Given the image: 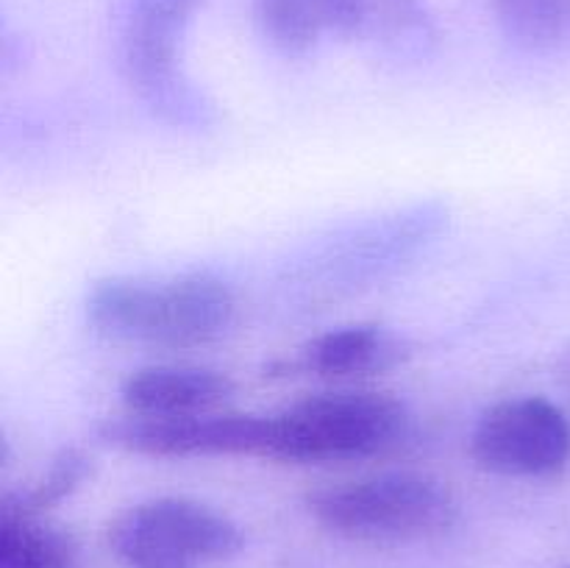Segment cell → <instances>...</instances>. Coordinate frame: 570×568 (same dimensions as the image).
Segmentation results:
<instances>
[{
  "mask_svg": "<svg viewBox=\"0 0 570 568\" xmlns=\"http://www.w3.org/2000/svg\"><path fill=\"white\" fill-rule=\"evenodd\" d=\"M87 317L122 343L189 349L223 337L237 317L232 287L209 273L176 278H109L92 287Z\"/></svg>",
  "mask_w": 570,
  "mask_h": 568,
  "instance_id": "1",
  "label": "cell"
},
{
  "mask_svg": "<svg viewBox=\"0 0 570 568\" xmlns=\"http://www.w3.org/2000/svg\"><path fill=\"white\" fill-rule=\"evenodd\" d=\"M410 432L399 399L373 390H337L298 401L271 415L265 460L293 466L351 462L395 449Z\"/></svg>",
  "mask_w": 570,
  "mask_h": 568,
  "instance_id": "2",
  "label": "cell"
},
{
  "mask_svg": "<svg viewBox=\"0 0 570 568\" xmlns=\"http://www.w3.org/2000/svg\"><path fill=\"white\" fill-rule=\"evenodd\" d=\"M306 510L340 538L406 543L449 532L460 518V501L434 477L382 473L315 490L306 496Z\"/></svg>",
  "mask_w": 570,
  "mask_h": 568,
  "instance_id": "3",
  "label": "cell"
},
{
  "mask_svg": "<svg viewBox=\"0 0 570 568\" xmlns=\"http://www.w3.org/2000/svg\"><path fill=\"white\" fill-rule=\"evenodd\" d=\"M109 546L128 568H204L239 555L245 535L215 507L165 496L122 512Z\"/></svg>",
  "mask_w": 570,
  "mask_h": 568,
  "instance_id": "4",
  "label": "cell"
},
{
  "mask_svg": "<svg viewBox=\"0 0 570 568\" xmlns=\"http://www.w3.org/2000/svg\"><path fill=\"white\" fill-rule=\"evenodd\" d=\"M265 37L301 56L326 33L371 45H404L426 31L421 0H256Z\"/></svg>",
  "mask_w": 570,
  "mask_h": 568,
  "instance_id": "5",
  "label": "cell"
},
{
  "mask_svg": "<svg viewBox=\"0 0 570 568\" xmlns=\"http://www.w3.org/2000/svg\"><path fill=\"white\" fill-rule=\"evenodd\" d=\"M471 457L499 477H557L570 462V423L560 407L540 395L499 401L479 418Z\"/></svg>",
  "mask_w": 570,
  "mask_h": 568,
  "instance_id": "6",
  "label": "cell"
},
{
  "mask_svg": "<svg viewBox=\"0 0 570 568\" xmlns=\"http://www.w3.org/2000/svg\"><path fill=\"white\" fill-rule=\"evenodd\" d=\"M106 443L142 457H267L271 415L206 412L193 418H117L100 429Z\"/></svg>",
  "mask_w": 570,
  "mask_h": 568,
  "instance_id": "7",
  "label": "cell"
},
{
  "mask_svg": "<svg viewBox=\"0 0 570 568\" xmlns=\"http://www.w3.org/2000/svg\"><path fill=\"white\" fill-rule=\"evenodd\" d=\"M200 0H134L122 28V67L134 87L159 109L178 111V56Z\"/></svg>",
  "mask_w": 570,
  "mask_h": 568,
  "instance_id": "8",
  "label": "cell"
},
{
  "mask_svg": "<svg viewBox=\"0 0 570 568\" xmlns=\"http://www.w3.org/2000/svg\"><path fill=\"white\" fill-rule=\"evenodd\" d=\"M120 395L134 418H193L220 410L234 395V382L212 368L154 365L131 373Z\"/></svg>",
  "mask_w": 570,
  "mask_h": 568,
  "instance_id": "9",
  "label": "cell"
},
{
  "mask_svg": "<svg viewBox=\"0 0 570 568\" xmlns=\"http://www.w3.org/2000/svg\"><path fill=\"white\" fill-rule=\"evenodd\" d=\"M410 343L379 323H354L312 337L298 356L284 362V371L323 379H351L387 373L406 362Z\"/></svg>",
  "mask_w": 570,
  "mask_h": 568,
  "instance_id": "10",
  "label": "cell"
},
{
  "mask_svg": "<svg viewBox=\"0 0 570 568\" xmlns=\"http://www.w3.org/2000/svg\"><path fill=\"white\" fill-rule=\"evenodd\" d=\"M76 540L42 518L0 516V568H70Z\"/></svg>",
  "mask_w": 570,
  "mask_h": 568,
  "instance_id": "11",
  "label": "cell"
},
{
  "mask_svg": "<svg viewBox=\"0 0 570 568\" xmlns=\"http://www.w3.org/2000/svg\"><path fill=\"white\" fill-rule=\"evenodd\" d=\"M92 473V460L83 449H61L48 471L26 490H9L0 501V516L42 518L50 507L70 499Z\"/></svg>",
  "mask_w": 570,
  "mask_h": 568,
  "instance_id": "12",
  "label": "cell"
},
{
  "mask_svg": "<svg viewBox=\"0 0 570 568\" xmlns=\"http://www.w3.org/2000/svg\"><path fill=\"white\" fill-rule=\"evenodd\" d=\"M495 17L515 42L551 48L570 33V0H490Z\"/></svg>",
  "mask_w": 570,
  "mask_h": 568,
  "instance_id": "13",
  "label": "cell"
},
{
  "mask_svg": "<svg viewBox=\"0 0 570 568\" xmlns=\"http://www.w3.org/2000/svg\"><path fill=\"white\" fill-rule=\"evenodd\" d=\"M566 568H570V562H568V566H566Z\"/></svg>",
  "mask_w": 570,
  "mask_h": 568,
  "instance_id": "14",
  "label": "cell"
}]
</instances>
